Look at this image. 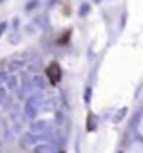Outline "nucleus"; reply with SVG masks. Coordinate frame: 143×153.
<instances>
[{"instance_id": "1", "label": "nucleus", "mask_w": 143, "mask_h": 153, "mask_svg": "<svg viewBox=\"0 0 143 153\" xmlns=\"http://www.w3.org/2000/svg\"><path fill=\"white\" fill-rule=\"evenodd\" d=\"M47 76H49V81L52 84H57L61 81V68L57 62H51L47 66Z\"/></svg>"}]
</instances>
